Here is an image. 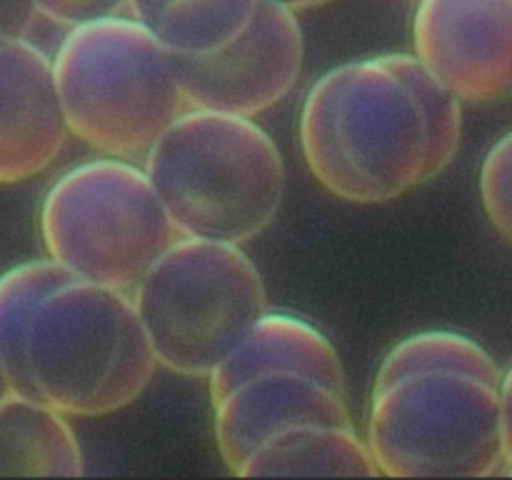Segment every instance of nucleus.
<instances>
[{
	"label": "nucleus",
	"instance_id": "obj_11",
	"mask_svg": "<svg viewBox=\"0 0 512 480\" xmlns=\"http://www.w3.org/2000/svg\"><path fill=\"white\" fill-rule=\"evenodd\" d=\"M65 138L53 60L28 38H0V185L48 170Z\"/></svg>",
	"mask_w": 512,
	"mask_h": 480
},
{
	"label": "nucleus",
	"instance_id": "obj_15",
	"mask_svg": "<svg viewBox=\"0 0 512 480\" xmlns=\"http://www.w3.org/2000/svg\"><path fill=\"white\" fill-rule=\"evenodd\" d=\"M35 18V0H0V38H28Z\"/></svg>",
	"mask_w": 512,
	"mask_h": 480
},
{
	"label": "nucleus",
	"instance_id": "obj_6",
	"mask_svg": "<svg viewBox=\"0 0 512 480\" xmlns=\"http://www.w3.org/2000/svg\"><path fill=\"white\" fill-rule=\"evenodd\" d=\"M150 28L190 108L255 118L303 73L298 13L280 0H170Z\"/></svg>",
	"mask_w": 512,
	"mask_h": 480
},
{
	"label": "nucleus",
	"instance_id": "obj_3",
	"mask_svg": "<svg viewBox=\"0 0 512 480\" xmlns=\"http://www.w3.org/2000/svg\"><path fill=\"white\" fill-rule=\"evenodd\" d=\"M0 363L13 393L68 418L128 408L158 368L133 295L50 258L0 275Z\"/></svg>",
	"mask_w": 512,
	"mask_h": 480
},
{
	"label": "nucleus",
	"instance_id": "obj_20",
	"mask_svg": "<svg viewBox=\"0 0 512 480\" xmlns=\"http://www.w3.org/2000/svg\"><path fill=\"white\" fill-rule=\"evenodd\" d=\"M505 470H508V475H512V460H510L508 465H505Z\"/></svg>",
	"mask_w": 512,
	"mask_h": 480
},
{
	"label": "nucleus",
	"instance_id": "obj_2",
	"mask_svg": "<svg viewBox=\"0 0 512 480\" xmlns=\"http://www.w3.org/2000/svg\"><path fill=\"white\" fill-rule=\"evenodd\" d=\"M463 138V103L410 53L350 60L310 85L298 140L330 195L380 205L438 178Z\"/></svg>",
	"mask_w": 512,
	"mask_h": 480
},
{
	"label": "nucleus",
	"instance_id": "obj_4",
	"mask_svg": "<svg viewBox=\"0 0 512 480\" xmlns=\"http://www.w3.org/2000/svg\"><path fill=\"white\" fill-rule=\"evenodd\" d=\"M500 373L463 333L425 330L375 373L365 445L388 478H488L505 465Z\"/></svg>",
	"mask_w": 512,
	"mask_h": 480
},
{
	"label": "nucleus",
	"instance_id": "obj_5",
	"mask_svg": "<svg viewBox=\"0 0 512 480\" xmlns=\"http://www.w3.org/2000/svg\"><path fill=\"white\" fill-rule=\"evenodd\" d=\"M143 170L180 238L250 243L285 198L275 140L255 118L223 110H183L150 145Z\"/></svg>",
	"mask_w": 512,
	"mask_h": 480
},
{
	"label": "nucleus",
	"instance_id": "obj_19",
	"mask_svg": "<svg viewBox=\"0 0 512 480\" xmlns=\"http://www.w3.org/2000/svg\"><path fill=\"white\" fill-rule=\"evenodd\" d=\"M8 393H13V390H10V383H8V378H5L3 363H0V400H3L5 395H8Z\"/></svg>",
	"mask_w": 512,
	"mask_h": 480
},
{
	"label": "nucleus",
	"instance_id": "obj_10",
	"mask_svg": "<svg viewBox=\"0 0 512 480\" xmlns=\"http://www.w3.org/2000/svg\"><path fill=\"white\" fill-rule=\"evenodd\" d=\"M413 43L460 103L512 95V0H418Z\"/></svg>",
	"mask_w": 512,
	"mask_h": 480
},
{
	"label": "nucleus",
	"instance_id": "obj_12",
	"mask_svg": "<svg viewBox=\"0 0 512 480\" xmlns=\"http://www.w3.org/2000/svg\"><path fill=\"white\" fill-rule=\"evenodd\" d=\"M80 478L83 448L68 415L40 400H0V478Z\"/></svg>",
	"mask_w": 512,
	"mask_h": 480
},
{
	"label": "nucleus",
	"instance_id": "obj_16",
	"mask_svg": "<svg viewBox=\"0 0 512 480\" xmlns=\"http://www.w3.org/2000/svg\"><path fill=\"white\" fill-rule=\"evenodd\" d=\"M500 425H503V455L508 465L512 460V368L500 383Z\"/></svg>",
	"mask_w": 512,
	"mask_h": 480
},
{
	"label": "nucleus",
	"instance_id": "obj_17",
	"mask_svg": "<svg viewBox=\"0 0 512 480\" xmlns=\"http://www.w3.org/2000/svg\"><path fill=\"white\" fill-rule=\"evenodd\" d=\"M168 3L170 0H130L128 8L135 20H140V23H145L150 28V25L155 23V18H158L160 10H163Z\"/></svg>",
	"mask_w": 512,
	"mask_h": 480
},
{
	"label": "nucleus",
	"instance_id": "obj_13",
	"mask_svg": "<svg viewBox=\"0 0 512 480\" xmlns=\"http://www.w3.org/2000/svg\"><path fill=\"white\" fill-rule=\"evenodd\" d=\"M480 200L493 228L512 243V130L485 155L480 168Z\"/></svg>",
	"mask_w": 512,
	"mask_h": 480
},
{
	"label": "nucleus",
	"instance_id": "obj_9",
	"mask_svg": "<svg viewBox=\"0 0 512 480\" xmlns=\"http://www.w3.org/2000/svg\"><path fill=\"white\" fill-rule=\"evenodd\" d=\"M48 258L73 275L130 290L180 238L148 173L103 155L60 175L38 215Z\"/></svg>",
	"mask_w": 512,
	"mask_h": 480
},
{
	"label": "nucleus",
	"instance_id": "obj_14",
	"mask_svg": "<svg viewBox=\"0 0 512 480\" xmlns=\"http://www.w3.org/2000/svg\"><path fill=\"white\" fill-rule=\"evenodd\" d=\"M128 3L130 0H35V10L40 18L70 30L90 20L123 15Z\"/></svg>",
	"mask_w": 512,
	"mask_h": 480
},
{
	"label": "nucleus",
	"instance_id": "obj_1",
	"mask_svg": "<svg viewBox=\"0 0 512 480\" xmlns=\"http://www.w3.org/2000/svg\"><path fill=\"white\" fill-rule=\"evenodd\" d=\"M205 380L215 445L240 478L378 475L350 415L338 350L305 318L268 310Z\"/></svg>",
	"mask_w": 512,
	"mask_h": 480
},
{
	"label": "nucleus",
	"instance_id": "obj_18",
	"mask_svg": "<svg viewBox=\"0 0 512 480\" xmlns=\"http://www.w3.org/2000/svg\"><path fill=\"white\" fill-rule=\"evenodd\" d=\"M280 3L288 5L290 10H295V13H303V10L320 8V5H328L333 3V0H280Z\"/></svg>",
	"mask_w": 512,
	"mask_h": 480
},
{
	"label": "nucleus",
	"instance_id": "obj_7",
	"mask_svg": "<svg viewBox=\"0 0 512 480\" xmlns=\"http://www.w3.org/2000/svg\"><path fill=\"white\" fill-rule=\"evenodd\" d=\"M50 60L68 133L110 158L145 155L185 110L163 43L133 15L75 25Z\"/></svg>",
	"mask_w": 512,
	"mask_h": 480
},
{
	"label": "nucleus",
	"instance_id": "obj_8",
	"mask_svg": "<svg viewBox=\"0 0 512 480\" xmlns=\"http://www.w3.org/2000/svg\"><path fill=\"white\" fill-rule=\"evenodd\" d=\"M135 310L155 363L208 378L268 313L260 270L243 245L178 238L135 283Z\"/></svg>",
	"mask_w": 512,
	"mask_h": 480
}]
</instances>
